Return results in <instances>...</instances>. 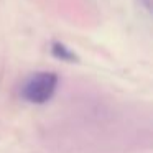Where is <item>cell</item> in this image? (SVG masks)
<instances>
[{
	"instance_id": "2",
	"label": "cell",
	"mask_w": 153,
	"mask_h": 153,
	"mask_svg": "<svg viewBox=\"0 0 153 153\" xmlns=\"http://www.w3.org/2000/svg\"><path fill=\"white\" fill-rule=\"evenodd\" d=\"M51 54H53L56 59L64 61V63H79V56L74 50H71L66 43L63 41H53L50 48Z\"/></svg>"
},
{
	"instance_id": "3",
	"label": "cell",
	"mask_w": 153,
	"mask_h": 153,
	"mask_svg": "<svg viewBox=\"0 0 153 153\" xmlns=\"http://www.w3.org/2000/svg\"><path fill=\"white\" fill-rule=\"evenodd\" d=\"M143 4H145V7L148 10H152V0H143Z\"/></svg>"
},
{
	"instance_id": "1",
	"label": "cell",
	"mask_w": 153,
	"mask_h": 153,
	"mask_svg": "<svg viewBox=\"0 0 153 153\" xmlns=\"http://www.w3.org/2000/svg\"><path fill=\"white\" fill-rule=\"evenodd\" d=\"M59 77L53 71H36L23 81L20 87V96L25 102L43 105L53 99L56 94Z\"/></svg>"
}]
</instances>
